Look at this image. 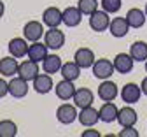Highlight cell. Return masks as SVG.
<instances>
[{"mask_svg": "<svg viewBox=\"0 0 147 137\" xmlns=\"http://www.w3.org/2000/svg\"><path fill=\"white\" fill-rule=\"evenodd\" d=\"M112 63H114L116 72H119V74H128L135 67V60L131 58L130 53H117L116 58L112 60Z\"/></svg>", "mask_w": 147, "mask_h": 137, "instance_id": "30bf717a", "label": "cell"}, {"mask_svg": "<svg viewBox=\"0 0 147 137\" xmlns=\"http://www.w3.org/2000/svg\"><path fill=\"white\" fill-rule=\"evenodd\" d=\"M117 106L112 102H103V106L98 109V114H100V121L103 123H112V121H117Z\"/></svg>", "mask_w": 147, "mask_h": 137, "instance_id": "cb8c5ba5", "label": "cell"}, {"mask_svg": "<svg viewBox=\"0 0 147 137\" xmlns=\"http://www.w3.org/2000/svg\"><path fill=\"white\" fill-rule=\"evenodd\" d=\"M40 63H42V70L47 72V74H56V72H60V69L63 65L61 58L58 55H47Z\"/></svg>", "mask_w": 147, "mask_h": 137, "instance_id": "d4e9b609", "label": "cell"}, {"mask_svg": "<svg viewBox=\"0 0 147 137\" xmlns=\"http://www.w3.org/2000/svg\"><path fill=\"white\" fill-rule=\"evenodd\" d=\"M77 106L76 104H61L58 109H56V120L61 123V125H72L74 121L77 120Z\"/></svg>", "mask_w": 147, "mask_h": 137, "instance_id": "7a4b0ae2", "label": "cell"}, {"mask_svg": "<svg viewBox=\"0 0 147 137\" xmlns=\"http://www.w3.org/2000/svg\"><path fill=\"white\" fill-rule=\"evenodd\" d=\"M42 23L49 28H56L63 23V11H60L58 7H47L42 12Z\"/></svg>", "mask_w": 147, "mask_h": 137, "instance_id": "9a60e30c", "label": "cell"}, {"mask_svg": "<svg viewBox=\"0 0 147 137\" xmlns=\"http://www.w3.org/2000/svg\"><path fill=\"white\" fill-rule=\"evenodd\" d=\"M46 30H44V23L42 21H37V19H32V21L25 23L23 27V37L26 39L28 42H35V41H40L44 37Z\"/></svg>", "mask_w": 147, "mask_h": 137, "instance_id": "6da1fadb", "label": "cell"}, {"mask_svg": "<svg viewBox=\"0 0 147 137\" xmlns=\"http://www.w3.org/2000/svg\"><path fill=\"white\" fill-rule=\"evenodd\" d=\"M119 137H138L140 134H138V130L135 128V127H123V130L117 134Z\"/></svg>", "mask_w": 147, "mask_h": 137, "instance_id": "4dcf8cb0", "label": "cell"}, {"mask_svg": "<svg viewBox=\"0 0 147 137\" xmlns=\"http://www.w3.org/2000/svg\"><path fill=\"white\" fill-rule=\"evenodd\" d=\"M144 11H145V16H147V2H145V9Z\"/></svg>", "mask_w": 147, "mask_h": 137, "instance_id": "d590c367", "label": "cell"}, {"mask_svg": "<svg viewBox=\"0 0 147 137\" xmlns=\"http://www.w3.org/2000/svg\"><path fill=\"white\" fill-rule=\"evenodd\" d=\"M100 5H102V9H103L105 12L116 14V12H119V9H121V5H123V0H102Z\"/></svg>", "mask_w": 147, "mask_h": 137, "instance_id": "f546056e", "label": "cell"}, {"mask_svg": "<svg viewBox=\"0 0 147 137\" xmlns=\"http://www.w3.org/2000/svg\"><path fill=\"white\" fill-rule=\"evenodd\" d=\"M18 135V125L11 120L0 121V137H16Z\"/></svg>", "mask_w": 147, "mask_h": 137, "instance_id": "83f0119b", "label": "cell"}, {"mask_svg": "<svg viewBox=\"0 0 147 137\" xmlns=\"http://www.w3.org/2000/svg\"><path fill=\"white\" fill-rule=\"evenodd\" d=\"M49 55V48L46 46V42H40V41H35V42H32L30 46H28V58L30 60H33V62H42L44 58Z\"/></svg>", "mask_w": 147, "mask_h": 137, "instance_id": "44dd1931", "label": "cell"}, {"mask_svg": "<svg viewBox=\"0 0 147 137\" xmlns=\"http://www.w3.org/2000/svg\"><path fill=\"white\" fill-rule=\"evenodd\" d=\"M98 99L103 100V102H112L116 97L119 95V88L114 81H110V79H103L100 85H98Z\"/></svg>", "mask_w": 147, "mask_h": 137, "instance_id": "277c9868", "label": "cell"}, {"mask_svg": "<svg viewBox=\"0 0 147 137\" xmlns=\"http://www.w3.org/2000/svg\"><path fill=\"white\" fill-rule=\"evenodd\" d=\"M109 32L112 37L116 39H123L128 35V32H130V25H128L126 18H112L110 19V25H109Z\"/></svg>", "mask_w": 147, "mask_h": 137, "instance_id": "e0dca14e", "label": "cell"}, {"mask_svg": "<svg viewBox=\"0 0 147 137\" xmlns=\"http://www.w3.org/2000/svg\"><path fill=\"white\" fill-rule=\"evenodd\" d=\"M91 70H93V76L96 77V79H110V76H112L116 72L114 69V63L107 60V58H100V60H95L93 67H91Z\"/></svg>", "mask_w": 147, "mask_h": 137, "instance_id": "3957f363", "label": "cell"}, {"mask_svg": "<svg viewBox=\"0 0 147 137\" xmlns=\"http://www.w3.org/2000/svg\"><path fill=\"white\" fill-rule=\"evenodd\" d=\"M44 42L49 49L56 51V49H61L63 44H65V33L56 27V28H49L46 33H44Z\"/></svg>", "mask_w": 147, "mask_h": 137, "instance_id": "52a82bcc", "label": "cell"}, {"mask_svg": "<svg viewBox=\"0 0 147 137\" xmlns=\"http://www.w3.org/2000/svg\"><path fill=\"white\" fill-rule=\"evenodd\" d=\"M130 55L135 62H145L147 60V42L145 41H135L130 46Z\"/></svg>", "mask_w": 147, "mask_h": 137, "instance_id": "484cf974", "label": "cell"}, {"mask_svg": "<svg viewBox=\"0 0 147 137\" xmlns=\"http://www.w3.org/2000/svg\"><path fill=\"white\" fill-rule=\"evenodd\" d=\"M4 12H5V4L2 2V0H0V18L4 16Z\"/></svg>", "mask_w": 147, "mask_h": 137, "instance_id": "e575fe53", "label": "cell"}, {"mask_svg": "<svg viewBox=\"0 0 147 137\" xmlns=\"http://www.w3.org/2000/svg\"><path fill=\"white\" fill-rule=\"evenodd\" d=\"M37 74H39V63L30 60V58H28V60H23L20 63V67H18V76L23 77V79H26L28 83L35 79Z\"/></svg>", "mask_w": 147, "mask_h": 137, "instance_id": "2e32d148", "label": "cell"}, {"mask_svg": "<svg viewBox=\"0 0 147 137\" xmlns=\"http://www.w3.org/2000/svg\"><path fill=\"white\" fill-rule=\"evenodd\" d=\"M119 97H121V100L126 102V104H137L140 100V97H142V88L137 83H126L121 88Z\"/></svg>", "mask_w": 147, "mask_h": 137, "instance_id": "5b68a950", "label": "cell"}, {"mask_svg": "<svg viewBox=\"0 0 147 137\" xmlns=\"http://www.w3.org/2000/svg\"><path fill=\"white\" fill-rule=\"evenodd\" d=\"M32 85H33V90L39 93V95H46V93H49L51 90H53V77H51V74H37V77L32 81Z\"/></svg>", "mask_w": 147, "mask_h": 137, "instance_id": "ffe728a7", "label": "cell"}, {"mask_svg": "<svg viewBox=\"0 0 147 137\" xmlns=\"http://www.w3.org/2000/svg\"><path fill=\"white\" fill-rule=\"evenodd\" d=\"M137 121H138V114L131 107V104H128V106H124V107L119 109V112H117V123L121 125V128L123 127H135Z\"/></svg>", "mask_w": 147, "mask_h": 137, "instance_id": "8fae6325", "label": "cell"}, {"mask_svg": "<svg viewBox=\"0 0 147 137\" xmlns=\"http://www.w3.org/2000/svg\"><path fill=\"white\" fill-rule=\"evenodd\" d=\"M81 135H82V137H100V132L95 130L93 127H88V130H84Z\"/></svg>", "mask_w": 147, "mask_h": 137, "instance_id": "d6a6232c", "label": "cell"}, {"mask_svg": "<svg viewBox=\"0 0 147 137\" xmlns=\"http://www.w3.org/2000/svg\"><path fill=\"white\" fill-rule=\"evenodd\" d=\"M28 81L23 79V77L20 76H12L11 77V81H9V93L11 97H14V99H23V97L28 95Z\"/></svg>", "mask_w": 147, "mask_h": 137, "instance_id": "ba28073f", "label": "cell"}, {"mask_svg": "<svg viewBox=\"0 0 147 137\" xmlns=\"http://www.w3.org/2000/svg\"><path fill=\"white\" fill-rule=\"evenodd\" d=\"M82 16H84V14L79 11L77 5H76V7H67V9L63 11V25H67L68 28H76V27L81 25Z\"/></svg>", "mask_w": 147, "mask_h": 137, "instance_id": "603a6c76", "label": "cell"}, {"mask_svg": "<svg viewBox=\"0 0 147 137\" xmlns=\"http://www.w3.org/2000/svg\"><path fill=\"white\" fill-rule=\"evenodd\" d=\"M126 21L130 25V28H142L147 21V16H145V11L138 9V7H131L130 11L126 12Z\"/></svg>", "mask_w": 147, "mask_h": 137, "instance_id": "7402d4cb", "label": "cell"}, {"mask_svg": "<svg viewBox=\"0 0 147 137\" xmlns=\"http://www.w3.org/2000/svg\"><path fill=\"white\" fill-rule=\"evenodd\" d=\"M28 41L25 37H14L9 41L7 44V49H9V55L16 56V58H25L28 55Z\"/></svg>", "mask_w": 147, "mask_h": 137, "instance_id": "4fadbf2b", "label": "cell"}, {"mask_svg": "<svg viewBox=\"0 0 147 137\" xmlns=\"http://www.w3.org/2000/svg\"><path fill=\"white\" fill-rule=\"evenodd\" d=\"M98 5H100L98 0H77V7H79V11H81L84 16L93 14V12L98 9Z\"/></svg>", "mask_w": 147, "mask_h": 137, "instance_id": "f1b7e54d", "label": "cell"}, {"mask_svg": "<svg viewBox=\"0 0 147 137\" xmlns=\"http://www.w3.org/2000/svg\"><path fill=\"white\" fill-rule=\"evenodd\" d=\"M60 74L63 79H68V81H76L77 77L81 76V67L76 63V62H67L61 65L60 69Z\"/></svg>", "mask_w": 147, "mask_h": 137, "instance_id": "4316f807", "label": "cell"}, {"mask_svg": "<svg viewBox=\"0 0 147 137\" xmlns=\"http://www.w3.org/2000/svg\"><path fill=\"white\" fill-rule=\"evenodd\" d=\"M144 63H145V72H147V60H145V62H144Z\"/></svg>", "mask_w": 147, "mask_h": 137, "instance_id": "8d00e7d4", "label": "cell"}, {"mask_svg": "<svg viewBox=\"0 0 147 137\" xmlns=\"http://www.w3.org/2000/svg\"><path fill=\"white\" fill-rule=\"evenodd\" d=\"M109 25H110V18H109V12H105L103 9L102 11H95L93 14H89V28L95 30V32H105L109 30Z\"/></svg>", "mask_w": 147, "mask_h": 137, "instance_id": "8992f818", "label": "cell"}, {"mask_svg": "<svg viewBox=\"0 0 147 137\" xmlns=\"http://www.w3.org/2000/svg\"><path fill=\"white\" fill-rule=\"evenodd\" d=\"M140 88H142V95H145L147 97V76L142 79V83H140Z\"/></svg>", "mask_w": 147, "mask_h": 137, "instance_id": "836d02e7", "label": "cell"}, {"mask_svg": "<svg viewBox=\"0 0 147 137\" xmlns=\"http://www.w3.org/2000/svg\"><path fill=\"white\" fill-rule=\"evenodd\" d=\"M5 95H9V81L0 77V99H4Z\"/></svg>", "mask_w": 147, "mask_h": 137, "instance_id": "1f68e13d", "label": "cell"}, {"mask_svg": "<svg viewBox=\"0 0 147 137\" xmlns=\"http://www.w3.org/2000/svg\"><path fill=\"white\" fill-rule=\"evenodd\" d=\"M76 85H74V81H68V79H61L60 83L54 85V93H56V97L60 100L63 102H68L74 99V93H76Z\"/></svg>", "mask_w": 147, "mask_h": 137, "instance_id": "9c48e42d", "label": "cell"}, {"mask_svg": "<svg viewBox=\"0 0 147 137\" xmlns=\"http://www.w3.org/2000/svg\"><path fill=\"white\" fill-rule=\"evenodd\" d=\"M18 67H20V62H18L16 56L9 55V56L0 58V74H2L4 77L18 76Z\"/></svg>", "mask_w": 147, "mask_h": 137, "instance_id": "d6986e66", "label": "cell"}, {"mask_svg": "<svg viewBox=\"0 0 147 137\" xmlns=\"http://www.w3.org/2000/svg\"><path fill=\"white\" fill-rule=\"evenodd\" d=\"M74 62H76L81 69H91L95 63V53L89 48H79L74 53Z\"/></svg>", "mask_w": 147, "mask_h": 137, "instance_id": "7c38bea8", "label": "cell"}, {"mask_svg": "<svg viewBox=\"0 0 147 137\" xmlns=\"http://www.w3.org/2000/svg\"><path fill=\"white\" fill-rule=\"evenodd\" d=\"M74 104L77 106V109H82V107H88V106H93V100H95V93L91 91L89 88H77L76 93H74Z\"/></svg>", "mask_w": 147, "mask_h": 137, "instance_id": "ac0fdd59", "label": "cell"}, {"mask_svg": "<svg viewBox=\"0 0 147 137\" xmlns=\"http://www.w3.org/2000/svg\"><path fill=\"white\" fill-rule=\"evenodd\" d=\"M77 120L82 127H95L98 121H100V114H98V109H95L93 106H88V107H82Z\"/></svg>", "mask_w": 147, "mask_h": 137, "instance_id": "5bb4252c", "label": "cell"}]
</instances>
